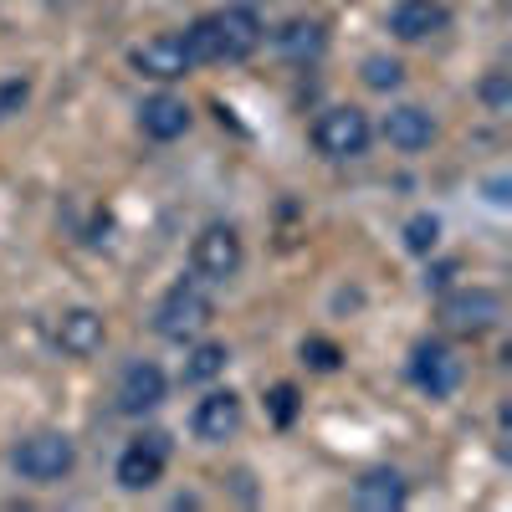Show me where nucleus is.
Returning <instances> with one entry per match:
<instances>
[{"label":"nucleus","mask_w":512,"mask_h":512,"mask_svg":"<svg viewBox=\"0 0 512 512\" xmlns=\"http://www.w3.org/2000/svg\"><path fill=\"white\" fill-rule=\"evenodd\" d=\"M185 47L195 62H246L256 47H262V16L251 6H226L210 11L185 31Z\"/></svg>","instance_id":"f257e3e1"},{"label":"nucleus","mask_w":512,"mask_h":512,"mask_svg":"<svg viewBox=\"0 0 512 512\" xmlns=\"http://www.w3.org/2000/svg\"><path fill=\"white\" fill-rule=\"evenodd\" d=\"M210 313H216V303H210V292H205V277H180L159 297L154 328H159V338H169V344H190L195 333H205Z\"/></svg>","instance_id":"f03ea898"},{"label":"nucleus","mask_w":512,"mask_h":512,"mask_svg":"<svg viewBox=\"0 0 512 512\" xmlns=\"http://www.w3.org/2000/svg\"><path fill=\"white\" fill-rule=\"evenodd\" d=\"M374 139V128H369V113L354 108V103H333L313 118V149L323 159H359Z\"/></svg>","instance_id":"7ed1b4c3"},{"label":"nucleus","mask_w":512,"mask_h":512,"mask_svg":"<svg viewBox=\"0 0 512 512\" xmlns=\"http://www.w3.org/2000/svg\"><path fill=\"white\" fill-rule=\"evenodd\" d=\"M11 466L26 482H62L72 466H77V446L62 431H36L11 451Z\"/></svg>","instance_id":"20e7f679"},{"label":"nucleus","mask_w":512,"mask_h":512,"mask_svg":"<svg viewBox=\"0 0 512 512\" xmlns=\"http://www.w3.org/2000/svg\"><path fill=\"white\" fill-rule=\"evenodd\" d=\"M241 262H246V251H241V236H236V226H205L200 236H195V246H190V267H195V277H205V282H231L236 272H241Z\"/></svg>","instance_id":"39448f33"},{"label":"nucleus","mask_w":512,"mask_h":512,"mask_svg":"<svg viewBox=\"0 0 512 512\" xmlns=\"http://www.w3.org/2000/svg\"><path fill=\"white\" fill-rule=\"evenodd\" d=\"M128 67H134L139 77H154V82H180L195 67V57H190L180 31H159V36H144L139 47L128 52Z\"/></svg>","instance_id":"423d86ee"},{"label":"nucleus","mask_w":512,"mask_h":512,"mask_svg":"<svg viewBox=\"0 0 512 512\" xmlns=\"http://www.w3.org/2000/svg\"><path fill=\"white\" fill-rule=\"evenodd\" d=\"M502 292H492V287H461V292H451V297H441V323L451 328V333H487V328H497L502 323Z\"/></svg>","instance_id":"0eeeda50"},{"label":"nucleus","mask_w":512,"mask_h":512,"mask_svg":"<svg viewBox=\"0 0 512 512\" xmlns=\"http://www.w3.org/2000/svg\"><path fill=\"white\" fill-rule=\"evenodd\" d=\"M410 379L431 400H446V395L461 390V359L446 344H436V338H425V344H415V354H410Z\"/></svg>","instance_id":"6e6552de"},{"label":"nucleus","mask_w":512,"mask_h":512,"mask_svg":"<svg viewBox=\"0 0 512 512\" xmlns=\"http://www.w3.org/2000/svg\"><path fill=\"white\" fill-rule=\"evenodd\" d=\"M164 461H169V436H139L118 456V487L123 492H149L159 477H164Z\"/></svg>","instance_id":"1a4fd4ad"},{"label":"nucleus","mask_w":512,"mask_h":512,"mask_svg":"<svg viewBox=\"0 0 512 512\" xmlns=\"http://www.w3.org/2000/svg\"><path fill=\"white\" fill-rule=\"evenodd\" d=\"M164 390H169L164 369L149 364V359H134L123 369V379H118V410L123 415H149V410L164 405Z\"/></svg>","instance_id":"9d476101"},{"label":"nucleus","mask_w":512,"mask_h":512,"mask_svg":"<svg viewBox=\"0 0 512 512\" xmlns=\"http://www.w3.org/2000/svg\"><path fill=\"white\" fill-rule=\"evenodd\" d=\"M103 344H108L103 313H93V308H67V313L57 318V349H62L67 359H93Z\"/></svg>","instance_id":"9b49d317"},{"label":"nucleus","mask_w":512,"mask_h":512,"mask_svg":"<svg viewBox=\"0 0 512 512\" xmlns=\"http://www.w3.org/2000/svg\"><path fill=\"white\" fill-rule=\"evenodd\" d=\"M241 420H246L241 395H231V390H210V395L195 405V415H190V431H195L200 441H231V436L241 431Z\"/></svg>","instance_id":"f8f14e48"},{"label":"nucleus","mask_w":512,"mask_h":512,"mask_svg":"<svg viewBox=\"0 0 512 512\" xmlns=\"http://www.w3.org/2000/svg\"><path fill=\"white\" fill-rule=\"evenodd\" d=\"M451 26L446 0H395L390 6V31L400 41H425V36H441Z\"/></svg>","instance_id":"ddd939ff"},{"label":"nucleus","mask_w":512,"mask_h":512,"mask_svg":"<svg viewBox=\"0 0 512 512\" xmlns=\"http://www.w3.org/2000/svg\"><path fill=\"white\" fill-rule=\"evenodd\" d=\"M379 128H384V139H390L400 154H420V149H431V139H436V118L425 108H415V103L390 108Z\"/></svg>","instance_id":"4468645a"},{"label":"nucleus","mask_w":512,"mask_h":512,"mask_svg":"<svg viewBox=\"0 0 512 512\" xmlns=\"http://www.w3.org/2000/svg\"><path fill=\"white\" fill-rule=\"evenodd\" d=\"M405 497H410V487L395 466H374V472H364L354 482V507H364V512H395V507H405Z\"/></svg>","instance_id":"2eb2a0df"},{"label":"nucleus","mask_w":512,"mask_h":512,"mask_svg":"<svg viewBox=\"0 0 512 512\" xmlns=\"http://www.w3.org/2000/svg\"><path fill=\"white\" fill-rule=\"evenodd\" d=\"M139 128H144L149 139H159V144L180 139L185 128H190V103L175 98V93H154V98H144V108H139Z\"/></svg>","instance_id":"dca6fc26"},{"label":"nucleus","mask_w":512,"mask_h":512,"mask_svg":"<svg viewBox=\"0 0 512 512\" xmlns=\"http://www.w3.org/2000/svg\"><path fill=\"white\" fill-rule=\"evenodd\" d=\"M323 41H328V31H323V21H287L282 31H277V47L292 57V62H308V57H318L323 52Z\"/></svg>","instance_id":"f3484780"},{"label":"nucleus","mask_w":512,"mask_h":512,"mask_svg":"<svg viewBox=\"0 0 512 512\" xmlns=\"http://www.w3.org/2000/svg\"><path fill=\"white\" fill-rule=\"evenodd\" d=\"M226 364H231L226 344H200V349L185 359V384H205V379H216V374H226Z\"/></svg>","instance_id":"a211bd4d"},{"label":"nucleus","mask_w":512,"mask_h":512,"mask_svg":"<svg viewBox=\"0 0 512 512\" xmlns=\"http://www.w3.org/2000/svg\"><path fill=\"white\" fill-rule=\"evenodd\" d=\"M436 246H441V221H436V216H425V210H420V216L405 221V251L431 256Z\"/></svg>","instance_id":"6ab92c4d"},{"label":"nucleus","mask_w":512,"mask_h":512,"mask_svg":"<svg viewBox=\"0 0 512 512\" xmlns=\"http://www.w3.org/2000/svg\"><path fill=\"white\" fill-rule=\"evenodd\" d=\"M400 82H405V67L395 57H369L364 62V88L369 93H395Z\"/></svg>","instance_id":"aec40b11"},{"label":"nucleus","mask_w":512,"mask_h":512,"mask_svg":"<svg viewBox=\"0 0 512 512\" xmlns=\"http://www.w3.org/2000/svg\"><path fill=\"white\" fill-rule=\"evenodd\" d=\"M303 364H313V369L333 374L338 364H344V349H338L333 338H303Z\"/></svg>","instance_id":"412c9836"},{"label":"nucleus","mask_w":512,"mask_h":512,"mask_svg":"<svg viewBox=\"0 0 512 512\" xmlns=\"http://www.w3.org/2000/svg\"><path fill=\"white\" fill-rule=\"evenodd\" d=\"M482 103H487L492 113H512V82H507V72H487V82H482Z\"/></svg>","instance_id":"4be33fe9"},{"label":"nucleus","mask_w":512,"mask_h":512,"mask_svg":"<svg viewBox=\"0 0 512 512\" xmlns=\"http://www.w3.org/2000/svg\"><path fill=\"white\" fill-rule=\"evenodd\" d=\"M31 98V82L26 77H11V82H0V118H11L21 113V103Z\"/></svg>","instance_id":"5701e85b"},{"label":"nucleus","mask_w":512,"mask_h":512,"mask_svg":"<svg viewBox=\"0 0 512 512\" xmlns=\"http://www.w3.org/2000/svg\"><path fill=\"white\" fill-rule=\"evenodd\" d=\"M267 410H272L277 425H292V420H297V390H292V384H277L272 400H267Z\"/></svg>","instance_id":"b1692460"},{"label":"nucleus","mask_w":512,"mask_h":512,"mask_svg":"<svg viewBox=\"0 0 512 512\" xmlns=\"http://www.w3.org/2000/svg\"><path fill=\"white\" fill-rule=\"evenodd\" d=\"M487 190H492V195H487V200H492V205H507V180H492V185H487Z\"/></svg>","instance_id":"393cba45"}]
</instances>
